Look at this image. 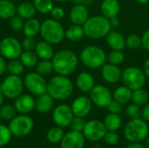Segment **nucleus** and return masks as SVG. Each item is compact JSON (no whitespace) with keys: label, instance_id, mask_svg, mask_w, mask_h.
Returning <instances> with one entry per match:
<instances>
[{"label":"nucleus","instance_id":"nucleus-1","mask_svg":"<svg viewBox=\"0 0 149 148\" xmlns=\"http://www.w3.org/2000/svg\"><path fill=\"white\" fill-rule=\"evenodd\" d=\"M52 62L53 71L58 75L68 77L76 71L79 65V58L72 51L61 50L54 54Z\"/></svg>","mask_w":149,"mask_h":148},{"label":"nucleus","instance_id":"nucleus-2","mask_svg":"<svg viewBox=\"0 0 149 148\" xmlns=\"http://www.w3.org/2000/svg\"><path fill=\"white\" fill-rule=\"evenodd\" d=\"M85 35L91 39H100L107 36L112 26L108 18L102 15L89 17L83 24Z\"/></svg>","mask_w":149,"mask_h":148},{"label":"nucleus","instance_id":"nucleus-3","mask_svg":"<svg viewBox=\"0 0 149 148\" xmlns=\"http://www.w3.org/2000/svg\"><path fill=\"white\" fill-rule=\"evenodd\" d=\"M73 92V84L67 76L57 75L47 83V93L54 100H65Z\"/></svg>","mask_w":149,"mask_h":148},{"label":"nucleus","instance_id":"nucleus-4","mask_svg":"<svg viewBox=\"0 0 149 148\" xmlns=\"http://www.w3.org/2000/svg\"><path fill=\"white\" fill-rule=\"evenodd\" d=\"M80 60L87 68L98 69L106 64L107 53L98 45H88L81 51Z\"/></svg>","mask_w":149,"mask_h":148},{"label":"nucleus","instance_id":"nucleus-5","mask_svg":"<svg viewBox=\"0 0 149 148\" xmlns=\"http://www.w3.org/2000/svg\"><path fill=\"white\" fill-rule=\"evenodd\" d=\"M65 29L63 25L53 18L45 19L41 24L40 34L44 40L52 44H58L65 38Z\"/></svg>","mask_w":149,"mask_h":148},{"label":"nucleus","instance_id":"nucleus-6","mask_svg":"<svg viewBox=\"0 0 149 148\" xmlns=\"http://www.w3.org/2000/svg\"><path fill=\"white\" fill-rule=\"evenodd\" d=\"M149 127L141 118L130 120L124 127V136L129 142H141L148 136Z\"/></svg>","mask_w":149,"mask_h":148},{"label":"nucleus","instance_id":"nucleus-7","mask_svg":"<svg viewBox=\"0 0 149 148\" xmlns=\"http://www.w3.org/2000/svg\"><path fill=\"white\" fill-rule=\"evenodd\" d=\"M121 80L124 85L132 91L143 88L146 84L147 76L141 68L136 66H128L122 71Z\"/></svg>","mask_w":149,"mask_h":148},{"label":"nucleus","instance_id":"nucleus-8","mask_svg":"<svg viewBox=\"0 0 149 148\" xmlns=\"http://www.w3.org/2000/svg\"><path fill=\"white\" fill-rule=\"evenodd\" d=\"M9 128L12 136L23 138L27 136L34 127V120L27 114L16 115L9 123Z\"/></svg>","mask_w":149,"mask_h":148},{"label":"nucleus","instance_id":"nucleus-9","mask_svg":"<svg viewBox=\"0 0 149 148\" xmlns=\"http://www.w3.org/2000/svg\"><path fill=\"white\" fill-rule=\"evenodd\" d=\"M47 83L45 76L37 72H29L24 79V87L30 93L36 96L47 92Z\"/></svg>","mask_w":149,"mask_h":148},{"label":"nucleus","instance_id":"nucleus-10","mask_svg":"<svg viewBox=\"0 0 149 148\" xmlns=\"http://www.w3.org/2000/svg\"><path fill=\"white\" fill-rule=\"evenodd\" d=\"M24 80L19 76L10 74L2 82V92L7 99H16L23 92Z\"/></svg>","mask_w":149,"mask_h":148},{"label":"nucleus","instance_id":"nucleus-11","mask_svg":"<svg viewBox=\"0 0 149 148\" xmlns=\"http://www.w3.org/2000/svg\"><path fill=\"white\" fill-rule=\"evenodd\" d=\"M107 132V130L103 121L99 120H91L86 122L82 133L86 140L92 142H97L103 140Z\"/></svg>","mask_w":149,"mask_h":148},{"label":"nucleus","instance_id":"nucleus-12","mask_svg":"<svg viewBox=\"0 0 149 148\" xmlns=\"http://www.w3.org/2000/svg\"><path fill=\"white\" fill-rule=\"evenodd\" d=\"M22 51L21 43L13 37H6L0 42V54L6 59L19 58Z\"/></svg>","mask_w":149,"mask_h":148},{"label":"nucleus","instance_id":"nucleus-13","mask_svg":"<svg viewBox=\"0 0 149 148\" xmlns=\"http://www.w3.org/2000/svg\"><path fill=\"white\" fill-rule=\"evenodd\" d=\"M89 93L93 104L98 107H107L113 99L111 91L103 85H95Z\"/></svg>","mask_w":149,"mask_h":148},{"label":"nucleus","instance_id":"nucleus-14","mask_svg":"<svg viewBox=\"0 0 149 148\" xmlns=\"http://www.w3.org/2000/svg\"><path fill=\"white\" fill-rule=\"evenodd\" d=\"M74 114L70 106L66 104H61L57 106L52 111V120L56 126L62 128L70 126Z\"/></svg>","mask_w":149,"mask_h":148},{"label":"nucleus","instance_id":"nucleus-15","mask_svg":"<svg viewBox=\"0 0 149 148\" xmlns=\"http://www.w3.org/2000/svg\"><path fill=\"white\" fill-rule=\"evenodd\" d=\"M93 102L90 98L86 96H79L73 99L71 105V108L74 116L85 118L92 111Z\"/></svg>","mask_w":149,"mask_h":148},{"label":"nucleus","instance_id":"nucleus-16","mask_svg":"<svg viewBox=\"0 0 149 148\" xmlns=\"http://www.w3.org/2000/svg\"><path fill=\"white\" fill-rule=\"evenodd\" d=\"M86 144V138L82 132L70 131L65 133L63 140L60 142L61 148H84Z\"/></svg>","mask_w":149,"mask_h":148},{"label":"nucleus","instance_id":"nucleus-17","mask_svg":"<svg viewBox=\"0 0 149 148\" xmlns=\"http://www.w3.org/2000/svg\"><path fill=\"white\" fill-rule=\"evenodd\" d=\"M14 106L20 114H28L35 109V99L30 94H20L15 99Z\"/></svg>","mask_w":149,"mask_h":148},{"label":"nucleus","instance_id":"nucleus-18","mask_svg":"<svg viewBox=\"0 0 149 148\" xmlns=\"http://www.w3.org/2000/svg\"><path fill=\"white\" fill-rule=\"evenodd\" d=\"M122 72L119 65H112L110 63L105 64L101 67V76L103 79L108 84L118 83L121 79Z\"/></svg>","mask_w":149,"mask_h":148},{"label":"nucleus","instance_id":"nucleus-19","mask_svg":"<svg viewBox=\"0 0 149 148\" xmlns=\"http://www.w3.org/2000/svg\"><path fill=\"white\" fill-rule=\"evenodd\" d=\"M89 10L83 4H75L70 10L69 17L72 24L83 25L86 20L89 18Z\"/></svg>","mask_w":149,"mask_h":148},{"label":"nucleus","instance_id":"nucleus-20","mask_svg":"<svg viewBox=\"0 0 149 148\" xmlns=\"http://www.w3.org/2000/svg\"><path fill=\"white\" fill-rule=\"evenodd\" d=\"M76 85L80 92L84 93L90 92L95 85L94 78L87 72H81L76 78Z\"/></svg>","mask_w":149,"mask_h":148},{"label":"nucleus","instance_id":"nucleus-21","mask_svg":"<svg viewBox=\"0 0 149 148\" xmlns=\"http://www.w3.org/2000/svg\"><path fill=\"white\" fill-rule=\"evenodd\" d=\"M120 10V3L118 0H103L100 3L101 15L110 19L117 17Z\"/></svg>","mask_w":149,"mask_h":148},{"label":"nucleus","instance_id":"nucleus-22","mask_svg":"<svg viewBox=\"0 0 149 148\" xmlns=\"http://www.w3.org/2000/svg\"><path fill=\"white\" fill-rule=\"evenodd\" d=\"M54 99L47 92L38 95L35 99V109L40 113H47L53 109Z\"/></svg>","mask_w":149,"mask_h":148},{"label":"nucleus","instance_id":"nucleus-23","mask_svg":"<svg viewBox=\"0 0 149 148\" xmlns=\"http://www.w3.org/2000/svg\"><path fill=\"white\" fill-rule=\"evenodd\" d=\"M107 42L112 50L123 51L126 47V38L119 31H111L107 36Z\"/></svg>","mask_w":149,"mask_h":148},{"label":"nucleus","instance_id":"nucleus-24","mask_svg":"<svg viewBox=\"0 0 149 148\" xmlns=\"http://www.w3.org/2000/svg\"><path fill=\"white\" fill-rule=\"evenodd\" d=\"M34 51L41 59H52L54 56L52 44L45 40H41L38 42L36 44Z\"/></svg>","mask_w":149,"mask_h":148},{"label":"nucleus","instance_id":"nucleus-25","mask_svg":"<svg viewBox=\"0 0 149 148\" xmlns=\"http://www.w3.org/2000/svg\"><path fill=\"white\" fill-rule=\"evenodd\" d=\"M132 94L133 91L131 89L126 85H121L114 90L113 93V99L121 105H127L132 100Z\"/></svg>","mask_w":149,"mask_h":148},{"label":"nucleus","instance_id":"nucleus-26","mask_svg":"<svg viewBox=\"0 0 149 148\" xmlns=\"http://www.w3.org/2000/svg\"><path fill=\"white\" fill-rule=\"evenodd\" d=\"M85 31L83 25L74 24H72L70 25L65 32V38L72 42H78L80 41L85 37Z\"/></svg>","mask_w":149,"mask_h":148},{"label":"nucleus","instance_id":"nucleus-27","mask_svg":"<svg viewBox=\"0 0 149 148\" xmlns=\"http://www.w3.org/2000/svg\"><path fill=\"white\" fill-rule=\"evenodd\" d=\"M41 23L37 18H30L27 19L23 27V32L25 37H35L38 33H40Z\"/></svg>","mask_w":149,"mask_h":148},{"label":"nucleus","instance_id":"nucleus-28","mask_svg":"<svg viewBox=\"0 0 149 148\" xmlns=\"http://www.w3.org/2000/svg\"><path fill=\"white\" fill-rule=\"evenodd\" d=\"M36 11L37 10L34 4L29 2L21 3L17 6V10H16L17 15H18L23 19H26V20L34 17Z\"/></svg>","mask_w":149,"mask_h":148},{"label":"nucleus","instance_id":"nucleus-29","mask_svg":"<svg viewBox=\"0 0 149 148\" xmlns=\"http://www.w3.org/2000/svg\"><path fill=\"white\" fill-rule=\"evenodd\" d=\"M17 7L11 0H0V18L10 19L16 14Z\"/></svg>","mask_w":149,"mask_h":148},{"label":"nucleus","instance_id":"nucleus-30","mask_svg":"<svg viewBox=\"0 0 149 148\" xmlns=\"http://www.w3.org/2000/svg\"><path fill=\"white\" fill-rule=\"evenodd\" d=\"M103 123L107 131H116L117 132L122 125V120H121L120 114L109 113V114H107L105 117Z\"/></svg>","mask_w":149,"mask_h":148},{"label":"nucleus","instance_id":"nucleus-31","mask_svg":"<svg viewBox=\"0 0 149 148\" xmlns=\"http://www.w3.org/2000/svg\"><path fill=\"white\" fill-rule=\"evenodd\" d=\"M19 59L23 63V65L25 67L28 68H32L37 65L38 62V57L35 53L34 51H22Z\"/></svg>","mask_w":149,"mask_h":148},{"label":"nucleus","instance_id":"nucleus-32","mask_svg":"<svg viewBox=\"0 0 149 148\" xmlns=\"http://www.w3.org/2000/svg\"><path fill=\"white\" fill-rule=\"evenodd\" d=\"M65 136V132L62 127L60 126H54L52 127L46 133V139L48 142L52 144H58L61 142Z\"/></svg>","mask_w":149,"mask_h":148},{"label":"nucleus","instance_id":"nucleus-33","mask_svg":"<svg viewBox=\"0 0 149 148\" xmlns=\"http://www.w3.org/2000/svg\"><path fill=\"white\" fill-rule=\"evenodd\" d=\"M148 93L143 88H140V89L133 91V94H132L133 103H134L140 106H142L148 103Z\"/></svg>","mask_w":149,"mask_h":148},{"label":"nucleus","instance_id":"nucleus-34","mask_svg":"<svg viewBox=\"0 0 149 148\" xmlns=\"http://www.w3.org/2000/svg\"><path fill=\"white\" fill-rule=\"evenodd\" d=\"M53 71V65L52 59H41L36 65V72L43 76H46L52 73Z\"/></svg>","mask_w":149,"mask_h":148},{"label":"nucleus","instance_id":"nucleus-35","mask_svg":"<svg viewBox=\"0 0 149 148\" xmlns=\"http://www.w3.org/2000/svg\"><path fill=\"white\" fill-rule=\"evenodd\" d=\"M24 67L25 66L23 65V63L21 62V60L18 59V58L12 59V60H10L7 64V71L11 75L19 76L20 74H22L24 72Z\"/></svg>","mask_w":149,"mask_h":148},{"label":"nucleus","instance_id":"nucleus-36","mask_svg":"<svg viewBox=\"0 0 149 148\" xmlns=\"http://www.w3.org/2000/svg\"><path fill=\"white\" fill-rule=\"evenodd\" d=\"M33 4L36 10L42 14L50 13L54 7L52 0H33Z\"/></svg>","mask_w":149,"mask_h":148},{"label":"nucleus","instance_id":"nucleus-37","mask_svg":"<svg viewBox=\"0 0 149 148\" xmlns=\"http://www.w3.org/2000/svg\"><path fill=\"white\" fill-rule=\"evenodd\" d=\"M17 110L14 106V105L6 104L3 105L0 107V116L1 119L3 120H11L17 114Z\"/></svg>","mask_w":149,"mask_h":148},{"label":"nucleus","instance_id":"nucleus-38","mask_svg":"<svg viewBox=\"0 0 149 148\" xmlns=\"http://www.w3.org/2000/svg\"><path fill=\"white\" fill-rule=\"evenodd\" d=\"M107 60L108 63L115 65H120L125 60V55L122 51L113 50L107 55Z\"/></svg>","mask_w":149,"mask_h":148},{"label":"nucleus","instance_id":"nucleus-39","mask_svg":"<svg viewBox=\"0 0 149 148\" xmlns=\"http://www.w3.org/2000/svg\"><path fill=\"white\" fill-rule=\"evenodd\" d=\"M12 137V134L10 133V130L9 126L0 124V147H5L9 144Z\"/></svg>","mask_w":149,"mask_h":148},{"label":"nucleus","instance_id":"nucleus-40","mask_svg":"<svg viewBox=\"0 0 149 148\" xmlns=\"http://www.w3.org/2000/svg\"><path fill=\"white\" fill-rule=\"evenodd\" d=\"M142 45L141 37L137 34H130L126 38V46L131 50L139 49Z\"/></svg>","mask_w":149,"mask_h":148},{"label":"nucleus","instance_id":"nucleus-41","mask_svg":"<svg viewBox=\"0 0 149 148\" xmlns=\"http://www.w3.org/2000/svg\"><path fill=\"white\" fill-rule=\"evenodd\" d=\"M141 113L142 109L140 106L133 103L129 104L127 108H126V114L130 120H134V119H139L141 117Z\"/></svg>","mask_w":149,"mask_h":148},{"label":"nucleus","instance_id":"nucleus-42","mask_svg":"<svg viewBox=\"0 0 149 148\" xmlns=\"http://www.w3.org/2000/svg\"><path fill=\"white\" fill-rule=\"evenodd\" d=\"M103 140L109 146H116L120 142V135L116 131H107L103 138Z\"/></svg>","mask_w":149,"mask_h":148},{"label":"nucleus","instance_id":"nucleus-43","mask_svg":"<svg viewBox=\"0 0 149 148\" xmlns=\"http://www.w3.org/2000/svg\"><path fill=\"white\" fill-rule=\"evenodd\" d=\"M24 24V23L23 21V18L20 17L18 15H15L11 18H10V27L14 31H19L23 30Z\"/></svg>","mask_w":149,"mask_h":148},{"label":"nucleus","instance_id":"nucleus-44","mask_svg":"<svg viewBox=\"0 0 149 148\" xmlns=\"http://www.w3.org/2000/svg\"><path fill=\"white\" fill-rule=\"evenodd\" d=\"M85 125H86V121H85L84 118L74 116L72 122H71V124H70V127L73 131L82 132L84 127H85Z\"/></svg>","mask_w":149,"mask_h":148},{"label":"nucleus","instance_id":"nucleus-45","mask_svg":"<svg viewBox=\"0 0 149 148\" xmlns=\"http://www.w3.org/2000/svg\"><path fill=\"white\" fill-rule=\"evenodd\" d=\"M36 44L37 43L33 37H25L21 43L24 51H34Z\"/></svg>","mask_w":149,"mask_h":148},{"label":"nucleus","instance_id":"nucleus-46","mask_svg":"<svg viewBox=\"0 0 149 148\" xmlns=\"http://www.w3.org/2000/svg\"><path fill=\"white\" fill-rule=\"evenodd\" d=\"M123 105H121L120 103H119L118 101L114 100L113 99L111 100V102L108 104V106H107L108 112L110 113H115V114H120V113L123 110L122 107Z\"/></svg>","mask_w":149,"mask_h":148},{"label":"nucleus","instance_id":"nucleus-47","mask_svg":"<svg viewBox=\"0 0 149 148\" xmlns=\"http://www.w3.org/2000/svg\"><path fill=\"white\" fill-rule=\"evenodd\" d=\"M50 13H51L52 18L58 20V21L61 20L65 17V10L62 7H59V6H54Z\"/></svg>","mask_w":149,"mask_h":148},{"label":"nucleus","instance_id":"nucleus-48","mask_svg":"<svg viewBox=\"0 0 149 148\" xmlns=\"http://www.w3.org/2000/svg\"><path fill=\"white\" fill-rule=\"evenodd\" d=\"M141 42H142L141 46L149 51V29L143 33L141 37Z\"/></svg>","mask_w":149,"mask_h":148},{"label":"nucleus","instance_id":"nucleus-49","mask_svg":"<svg viewBox=\"0 0 149 148\" xmlns=\"http://www.w3.org/2000/svg\"><path fill=\"white\" fill-rule=\"evenodd\" d=\"M7 70V64L5 62V58L0 54V76H2Z\"/></svg>","mask_w":149,"mask_h":148},{"label":"nucleus","instance_id":"nucleus-50","mask_svg":"<svg viewBox=\"0 0 149 148\" xmlns=\"http://www.w3.org/2000/svg\"><path fill=\"white\" fill-rule=\"evenodd\" d=\"M141 117L144 120L149 121V103L146 104L144 107L142 108V113H141Z\"/></svg>","mask_w":149,"mask_h":148},{"label":"nucleus","instance_id":"nucleus-51","mask_svg":"<svg viewBox=\"0 0 149 148\" xmlns=\"http://www.w3.org/2000/svg\"><path fill=\"white\" fill-rule=\"evenodd\" d=\"M109 21H110V24H111L112 27L116 28V27H118L120 25V20H119V18L117 17H114L110 18Z\"/></svg>","mask_w":149,"mask_h":148},{"label":"nucleus","instance_id":"nucleus-52","mask_svg":"<svg viewBox=\"0 0 149 148\" xmlns=\"http://www.w3.org/2000/svg\"><path fill=\"white\" fill-rule=\"evenodd\" d=\"M127 148H145L141 142H130Z\"/></svg>","mask_w":149,"mask_h":148},{"label":"nucleus","instance_id":"nucleus-53","mask_svg":"<svg viewBox=\"0 0 149 148\" xmlns=\"http://www.w3.org/2000/svg\"><path fill=\"white\" fill-rule=\"evenodd\" d=\"M143 71L147 76V78L149 79V58H148L145 63H144V66H143Z\"/></svg>","mask_w":149,"mask_h":148},{"label":"nucleus","instance_id":"nucleus-54","mask_svg":"<svg viewBox=\"0 0 149 148\" xmlns=\"http://www.w3.org/2000/svg\"><path fill=\"white\" fill-rule=\"evenodd\" d=\"M4 95L3 94V92H0V107L3 106V101H4Z\"/></svg>","mask_w":149,"mask_h":148},{"label":"nucleus","instance_id":"nucleus-55","mask_svg":"<svg viewBox=\"0 0 149 148\" xmlns=\"http://www.w3.org/2000/svg\"><path fill=\"white\" fill-rule=\"evenodd\" d=\"M86 0H72V2L74 4H79V3H83Z\"/></svg>","mask_w":149,"mask_h":148},{"label":"nucleus","instance_id":"nucleus-56","mask_svg":"<svg viewBox=\"0 0 149 148\" xmlns=\"http://www.w3.org/2000/svg\"><path fill=\"white\" fill-rule=\"evenodd\" d=\"M139 3H141V4H146V3H148L149 2V0H136Z\"/></svg>","mask_w":149,"mask_h":148},{"label":"nucleus","instance_id":"nucleus-57","mask_svg":"<svg viewBox=\"0 0 149 148\" xmlns=\"http://www.w3.org/2000/svg\"><path fill=\"white\" fill-rule=\"evenodd\" d=\"M54 1L58 2V3H65V2H66V1H68V0H54Z\"/></svg>","mask_w":149,"mask_h":148},{"label":"nucleus","instance_id":"nucleus-58","mask_svg":"<svg viewBox=\"0 0 149 148\" xmlns=\"http://www.w3.org/2000/svg\"><path fill=\"white\" fill-rule=\"evenodd\" d=\"M0 92H2V82H0Z\"/></svg>","mask_w":149,"mask_h":148},{"label":"nucleus","instance_id":"nucleus-59","mask_svg":"<svg viewBox=\"0 0 149 148\" xmlns=\"http://www.w3.org/2000/svg\"><path fill=\"white\" fill-rule=\"evenodd\" d=\"M148 139H149V132H148Z\"/></svg>","mask_w":149,"mask_h":148},{"label":"nucleus","instance_id":"nucleus-60","mask_svg":"<svg viewBox=\"0 0 149 148\" xmlns=\"http://www.w3.org/2000/svg\"><path fill=\"white\" fill-rule=\"evenodd\" d=\"M2 120V119H1V116H0V120Z\"/></svg>","mask_w":149,"mask_h":148},{"label":"nucleus","instance_id":"nucleus-61","mask_svg":"<svg viewBox=\"0 0 149 148\" xmlns=\"http://www.w3.org/2000/svg\"><path fill=\"white\" fill-rule=\"evenodd\" d=\"M11 1H12V0H11Z\"/></svg>","mask_w":149,"mask_h":148}]
</instances>
